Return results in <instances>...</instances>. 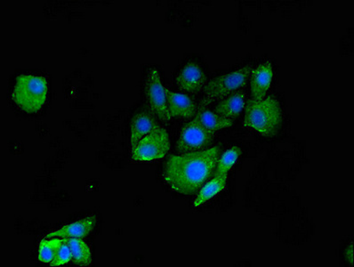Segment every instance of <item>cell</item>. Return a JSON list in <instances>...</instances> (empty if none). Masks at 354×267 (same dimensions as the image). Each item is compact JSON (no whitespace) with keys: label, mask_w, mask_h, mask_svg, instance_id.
Listing matches in <instances>:
<instances>
[{"label":"cell","mask_w":354,"mask_h":267,"mask_svg":"<svg viewBox=\"0 0 354 267\" xmlns=\"http://www.w3.org/2000/svg\"><path fill=\"white\" fill-rule=\"evenodd\" d=\"M169 150V134L160 126L146 135L132 150L136 161H151L162 159Z\"/></svg>","instance_id":"5b68a950"},{"label":"cell","mask_w":354,"mask_h":267,"mask_svg":"<svg viewBox=\"0 0 354 267\" xmlns=\"http://www.w3.org/2000/svg\"><path fill=\"white\" fill-rule=\"evenodd\" d=\"M241 154V149L238 147H232L230 150L225 151L221 157V159L218 160L213 176H217L223 175V174H228Z\"/></svg>","instance_id":"e0dca14e"},{"label":"cell","mask_w":354,"mask_h":267,"mask_svg":"<svg viewBox=\"0 0 354 267\" xmlns=\"http://www.w3.org/2000/svg\"><path fill=\"white\" fill-rule=\"evenodd\" d=\"M346 257L348 261H349L351 266L353 265V243L350 245V247L347 248L346 250Z\"/></svg>","instance_id":"ffe728a7"},{"label":"cell","mask_w":354,"mask_h":267,"mask_svg":"<svg viewBox=\"0 0 354 267\" xmlns=\"http://www.w3.org/2000/svg\"><path fill=\"white\" fill-rule=\"evenodd\" d=\"M207 77L197 64L188 63L176 77V84L180 89L192 94H197L205 86Z\"/></svg>","instance_id":"9c48e42d"},{"label":"cell","mask_w":354,"mask_h":267,"mask_svg":"<svg viewBox=\"0 0 354 267\" xmlns=\"http://www.w3.org/2000/svg\"><path fill=\"white\" fill-rule=\"evenodd\" d=\"M228 180V174H223L221 176H214L210 182L203 186L200 194H198L196 200L194 201V207L201 206V204L209 201L219 192L225 190L226 183Z\"/></svg>","instance_id":"5bb4252c"},{"label":"cell","mask_w":354,"mask_h":267,"mask_svg":"<svg viewBox=\"0 0 354 267\" xmlns=\"http://www.w3.org/2000/svg\"><path fill=\"white\" fill-rule=\"evenodd\" d=\"M171 117H183L190 119L197 113L196 104L189 96L170 91L165 88Z\"/></svg>","instance_id":"30bf717a"},{"label":"cell","mask_w":354,"mask_h":267,"mask_svg":"<svg viewBox=\"0 0 354 267\" xmlns=\"http://www.w3.org/2000/svg\"><path fill=\"white\" fill-rule=\"evenodd\" d=\"M273 71L271 62L266 61L252 70L250 74V89L252 100L261 101L265 99L271 86Z\"/></svg>","instance_id":"ba28073f"},{"label":"cell","mask_w":354,"mask_h":267,"mask_svg":"<svg viewBox=\"0 0 354 267\" xmlns=\"http://www.w3.org/2000/svg\"><path fill=\"white\" fill-rule=\"evenodd\" d=\"M63 239L58 237L50 238L49 240H42L39 243V257L40 262L51 263L55 259V254L60 246Z\"/></svg>","instance_id":"ac0fdd59"},{"label":"cell","mask_w":354,"mask_h":267,"mask_svg":"<svg viewBox=\"0 0 354 267\" xmlns=\"http://www.w3.org/2000/svg\"><path fill=\"white\" fill-rule=\"evenodd\" d=\"M252 70L251 65H246L234 73L225 74L211 80L205 86L204 98L198 109H206L212 102L227 98L235 90L246 85Z\"/></svg>","instance_id":"277c9868"},{"label":"cell","mask_w":354,"mask_h":267,"mask_svg":"<svg viewBox=\"0 0 354 267\" xmlns=\"http://www.w3.org/2000/svg\"><path fill=\"white\" fill-rule=\"evenodd\" d=\"M71 259H73V253H71L69 244L67 243L66 240L64 238L63 242L59 246L57 254H55L54 260L50 263V266H63L70 262Z\"/></svg>","instance_id":"d6986e66"},{"label":"cell","mask_w":354,"mask_h":267,"mask_svg":"<svg viewBox=\"0 0 354 267\" xmlns=\"http://www.w3.org/2000/svg\"><path fill=\"white\" fill-rule=\"evenodd\" d=\"M154 117L147 113H140L133 117L131 121V149L136 147L138 142L158 127Z\"/></svg>","instance_id":"4fadbf2b"},{"label":"cell","mask_w":354,"mask_h":267,"mask_svg":"<svg viewBox=\"0 0 354 267\" xmlns=\"http://www.w3.org/2000/svg\"><path fill=\"white\" fill-rule=\"evenodd\" d=\"M219 147L173 155L167 159L162 178L173 191L182 194H194L213 175L219 160Z\"/></svg>","instance_id":"6da1fadb"},{"label":"cell","mask_w":354,"mask_h":267,"mask_svg":"<svg viewBox=\"0 0 354 267\" xmlns=\"http://www.w3.org/2000/svg\"><path fill=\"white\" fill-rule=\"evenodd\" d=\"M145 94L152 113L163 122L169 123L172 117L167 108L165 86L161 83L160 73L154 68L149 71L145 82Z\"/></svg>","instance_id":"52a82bcc"},{"label":"cell","mask_w":354,"mask_h":267,"mask_svg":"<svg viewBox=\"0 0 354 267\" xmlns=\"http://www.w3.org/2000/svg\"><path fill=\"white\" fill-rule=\"evenodd\" d=\"M196 118L205 129L212 133L232 125V120L225 119L207 109H198Z\"/></svg>","instance_id":"9a60e30c"},{"label":"cell","mask_w":354,"mask_h":267,"mask_svg":"<svg viewBox=\"0 0 354 267\" xmlns=\"http://www.w3.org/2000/svg\"><path fill=\"white\" fill-rule=\"evenodd\" d=\"M48 95V82L44 77L21 74L12 94L17 107L27 113H35L44 107Z\"/></svg>","instance_id":"3957f363"},{"label":"cell","mask_w":354,"mask_h":267,"mask_svg":"<svg viewBox=\"0 0 354 267\" xmlns=\"http://www.w3.org/2000/svg\"><path fill=\"white\" fill-rule=\"evenodd\" d=\"M245 107V95L243 92L232 93L225 99H223L216 105L215 113L225 119L234 120L240 115Z\"/></svg>","instance_id":"7c38bea8"},{"label":"cell","mask_w":354,"mask_h":267,"mask_svg":"<svg viewBox=\"0 0 354 267\" xmlns=\"http://www.w3.org/2000/svg\"><path fill=\"white\" fill-rule=\"evenodd\" d=\"M96 223L95 217H88L64 228L52 232L46 235V238H80L82 239L88 236L95 228Z\"/></svg>","instance_id":"8fae6325"},{"label":"cell","mask_w":354,"mask_h":267,"mask_svg":"<svg viewBox=\"0 0 354 267\" xmlns=\"http://www.w3.org/2000/svg\"><path fill=\"white\" fill-rule=\"evenodd\" d=\"M214 136L215 133L205 129L195 117L190 122L183 127L177 142L176 151L180 154L200 151L212 144Z\"/></svg>","instance_id":"8992f818"},{"label":"cell","mask_w":354,"mask_h":267,"mask_svg":"<svg viewBox=\"0 0 354 267\" xmlns=\"http://www.w3.org/2000/svg\"><path fill=\"white\" fill-rule=\"evenodd\" d=\"M282 124L281 105L272 96L261 101L248 100L243 126L263 136L277 135Z\"/></svg>","instance_id":"7a4b0ae2"},{"label":"cell","mask_w":354,"mask_h":267,"mask_svg":"<svg viewBox=\"0 0 354 267\" xmlns=\"http://www.w3.org/2000/svg\"><path fill=\"white\" fill-rule=\"evenodd\" d=\"M64 239L69 244L74 263L82 266H86L92 263L91 250L85 241L80 238Z\"/></svg>","instance_id":"2e32d148"}]
</instances>
